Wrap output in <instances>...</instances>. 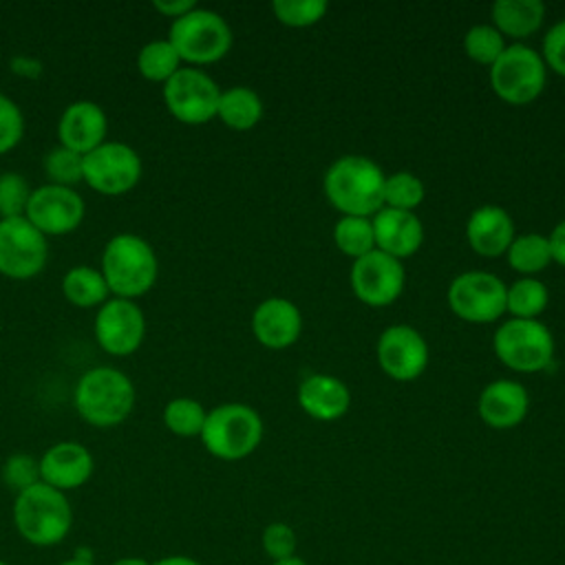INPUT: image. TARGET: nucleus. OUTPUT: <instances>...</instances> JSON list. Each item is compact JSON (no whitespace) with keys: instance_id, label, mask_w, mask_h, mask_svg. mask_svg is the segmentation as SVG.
<instances>
[{"instance_id":"nucleus-23","label":"nucleus","mask_w":565,"mask_h":565,"mask_svg":"<svg viewBox=\"0 0 565 565\" xmlns=\"http://www.w3.org/2000/svg\"><path fill=\"white\" fill-rule=\"evenodd\" d=\"M298 404L309 417L318 422H333L349 411L351 393L340 377L313 373L300 382Z\"/></svg>"},{"instance_id":"nucleus-31","label":"nucleus","mask_w":565,"mask_h":565,"mask_svg":"<svg viewBox=\"0 0 565 565\" xmlns=\"http://www.w3.org/2000/svg\"><path fill=\"white\" fill-rule=\"evenodd\" d=\"M207 411L201 402L192 397H174L163 408V424L177 437H194L201 435Z\"/></svg>"},{"instance_id":"nucleus-19","label":"nucleus","mask_w":565,"mask_h":565,"mask_svg":"<svg viewBox=\"0 0 565 565\" xmlns=\"http://www.w3.org/2000/svg\"><path fill=\"white\" fill-rule=\"evenodd\" d=\"M371 225L375 236V249L397 260L413 256L424 241V225L415 216V212L408 210H395L384 205L373 214Z\"/></svg>"},{"instance_id":"nucleus-14","label":"nucleus","mask_w":565,"mask_h":565,"mask_svg":"<svg viewBox=\"0 0 565 565\" xmlns=\"http://www.w3.org/2000/svg\"><path fill=\"white\" fill-rule=\"evenodd\" d=\"M86 203L75 188L44 183L31 192L24 216L49 238L75 232L82 225Z\"/></svg>"},{"instance_id":"nucleus-15","label":"nucleus","mask_w":565,"mask_h":565,"mask_svg":"<svg viewBox=\"0 0 565 565\" xmlns=\"http://www.w3.org/2000/svg\"><path fill=\"white\" fill-rule=\"evenodd\" d=\"M404 267L397 258L373 249L353 260L351 287L358 300L369 307H386L395 302L404 289Z\"/></svg>"},{"instance_id":"nucleus-1","label":"nucleus","mask_w":565,"mask_h":565,"mask_svg":"<svg viewBox=\"0 0 565 565\" xmlns=\"http://www.w3.org/2000/svg\"><path fill=\"white\" fill-rule=\"evenodd\" d=\"M382 168L362 154H344L324 172V194L342 216H373L384 207Z\"/></svg>"},{"instance_id":"nucleus-16","label":"nucleus","mask_w":565,"mask_h":565,"mask_svg":"<svg viewBox=\"0 0 565 565\" xmlns=\"http://www.w3.org/2000/svg\"><path fill=\"white\" fill-rule=\"evenodd\" d=\"M377 362L388 377L411 382L428 366V344L415 327L391 324L377 340Z\"/></svg>"},{"instance_id":"nucleus-33","label":"nucleus","mask_w":565,"mask_h":565,"mask_svg":"<svg viewBox=\"0 0 565 565\" xmlns=\"http://www.w3.org/2000/svg\"><path fill=\"white\" fill-rule=\"evenodd\" d=\"M44 174L53 185L73 188L84 181V157L64 146H55L44 154Z\"/></svg>"},{"instance_id":"nucleus-20","label":"nucleus","mask_w":565,"mask_h":565,"mask_svg":"<svg viewBox=\"0 0 565 565\" xmlns=\"http://www.w3.org/2000/svg\"><path fill=\"white\" fill-rule=\"evenodd\" d=\"M300 329L302 316L287 298H265L252 313V333L267 349H285L294 344Z\"/></svg>"},{"instance_id":"nucleus-22","label":"nucleus","mask_w":565,"mask_h":565,"mask_svg":"<svg viewBox=\"0 0 565 565\" xmlns=\"http://www.w3.org/2000/svg\"><path fill=\"white\" fill-rule=\"evenodd\" d=\"M466 238L477 254L488 258L501 256L514 241V221L501 205H479L468 216Z\"/></svg>"},{"instance_id":"nucleus-41","label":"nucleus","mask_w":565,"mask_h":565,"mask_svg":"<svg viewBox=\"0 0 565 565\" xmlns=\"http://www.w3.org/2000/svg\"><path fill=\"white\" fill-rule=\"evenodd\" d=\"M152 7H154V11H159L161 15L177 20V18L190 13V11L196 7V2H194V0H154Z\"/></svg>"},{"instance_id":"nucleus-46","label":"nucleus","mask_w":565,"mask_h":565,"mask_svg":"<svg viewBox=\"0 0 565 565\" xmlns=\"http://www.w3.org/2000/svg\"><path fill=\"white\" fill-rule=\"evenodd\" d=\"M62 565H95V563H93V561H88V558L77 556V558H71V561H64Z\"/></svg>"},{"instance_id":"nucleus-8","label":"nucleus","mask_w":565,"mask_h":565,"mask_svg":"<svg viewBox=\"0 0 565 565\" xmlns=\"http://www.w3.org/2000/svg\"><path fill=\"white\" fill-rule=\"evenodd\" d=\"M547 71L543 57L527 44L505 46L490 66L492 90L508 104H530L545 88Z\"/></svg>"},{"instance_id":"nucleus-13","label":"nucleus","mask_w":565,"mask_h":565,"mask_svg":"<svg viewBox=\"0 0 565 565\" xmlns=\"http://www.w3.org/2000/svg\"><path fill=\"white\" fill-rule=\"evenodd\" d=\"M93 329L97 344L106 353L124 358L141 347L146 338V316L135 300L108 298L97 309Z\"/></svg>"},{"instance_id":"nucleus-36","label":"nucleus","mask_w":565,"mask_h":565,"mask_svg":"<svg viewBox=\"0 0 565 565\" xmlns=\"http://www.w3.org/2000/svg\"><path fill=\"white\" fill-rule=\"evenodd\" d=\"M324 0H274L271 11L274 15L287 26H309L322 20L327 13Z\"/></svg>"},{"instance_id":"nucleus-38","label":"nucleus","mask_w":565,"mask_h":565,"mask_svg":"<svg viewBox=\"0 0 565 565\" xmlns=\"http://www.w3.org/2000/svg\"><path fill=\"white\" fill-rule=\"evenodd\" d=\"M24 137V115L20 106L0 93V154L13 150Z\"/></svg>"},{"instance_id":"nucleus-7","label":"nucleus","mask_w":565,"mask_h":565,"mask_svg":"<svg viewBox=\"0 0 565 565\" xmlns=\"http://www.w3.org/2000/svg\"><path fill=\"white\" fill-rule=\"evenodd\" d=\"M497 358L523 373L543 371L554 360V338L550 329L539 320L510 318L497 331L492 340Z\"/></svg>"},{"instance_id":"nucleus-5","label":"nucleus","mask_w":565,"mask_h":565,"mask_svg":"<svg viewBox=\"0 0 565 565\" xmlns=\"http://www.w3.org/2000/svg\"><path fill=\"white\" fill-rule=\"evenodd\" d=\"M199 437L205 450L216 459L238 461L252 455L260 444L263 419L247 404H221L207 413Z\"/></svg>"},{"instance_id":"nucleus-32","label":"nucleus","mask_w":565,"mask_h":565,"mask_svg":"<svg viewBox=\"0 0 565 565\" xmlns=\"http://www.w3.org/2000/svg\"><path fill=\"white\" fill-rule=\"evenodd\" d=\"M424 183L413 172L399 170L384 179V205L413 212L424 201Z\"/></svg>"},{"instance_id":"nucleus-30","label":"nucleus","mask_w":565,"mask_h":565,"mask_svg":"<svg viewBox=\"0 0 565 565\" xmlns=\"http://www.w3.org/2000/svg\"><path fill=\"white\" fill-rule=\"evenodd\" d=\"M335 247L353 260L375 249V236L371 218L366 216H340L333 227Z\"/></svg>"},{"instance_id":"nucleus-25","label":"nucleus","mask_w":565,"mask_h":565,"mask_svg":"<svg viewBox=\"0 0 565 565\" xmlns=\"http://www.w3.org/2000/svg\"><path fill=\"white\" fill-rule=\"evenodd\" d=\"M62 294L71 305L79 309H93V307L99 309L110 298V291L102 271L88 265H75L64 274Z\"/></svg>"},{"instance_id":"nucleus-2","label":"nucleus","mask_w":565,"mask_h":565,"mask_svg":"<svg viewBox=\"0 0 565 565\" xmlns=\"http://www.w3.org/2000/svg\"><path fill=\"white\" fill-rule=\"evenodd\" d=\"M99 271L113 298L135 300L154 287L159 258L146 238L124 232L106 243Z\"/></svg>"},{"instance_id":"nucleus-35","label":"nucleus","mask_w":565,"mask_h":565,"mask_svg":"<svg viewBox=\"0 0 565 565\" xmlns=\"http://www.w3.org/2000/svg\"><path fill=\"white\" fill-rule=\"evenodd\" d=\"M31 185L20 172L0 174V218L24 216L31 199Z\"/></svg>"},{"instance_id":"nucleus-18","label":"nucleus","mask_w":565,"mask_h":565,"mask_svg":"<svg viewBox=\"0 0 565 565\" xmlns=\"http://www.w3.org/2000/svg\"><path fill=\"white\" fill-rule=\"evenodd\" d=\"M108 132V117L104 108L90 99L71 102L57 121V139L60 146L77 152L88 154L97 146L106 141Z\"/></svg>"},{"instance_id":"nucleus-11","label":"nucleus","mask_w":565,"mask_h":565,"mask_svg":"<svg viewBox=\"0 0 565 565\" xmlns=\"http://www.w3.org/2000/svg\"><path fill=\"white\" fill-rule=\"evenodd\" d=\"M49 258L46 236L26 216L0 218V274L13 280L38 276Z\"/></svg>"},{"instance_id":"nucleus-21","label":"nucleus","mask_w":565,"mask_h":565,"mask_svg":"<svg viewBox=\"0 0 565 565\" xmlns=\"http://www.w3.org/2000/svg\"><path fill=\"white\" fill-rule=\"evenodd\" d=\"M530 408V397L523 384L514 380H494L479 393V417L492 428L519 426Z\"/></svg>"},{"instance_id":"nucleus-37","label":"nucleus","mask_w":565,"mask_h":565,"mask_svg":"<svg viewBox=\"0 0 565 565\" xmlns=\"http://www.w3.org/2000/svg\"><path fill=\"white\" fill-rule=\"evenodd\" d=\"M2 481L15 494L40 483V461L29 452H15L2 463Z\"/></svg>"},{"instance_id":"nucleus-6","label":"nucleus","mask_w":565,"mask_h":565,"mask_svg":"<svg viewBox=\"0 0 565 565\" xmlns=\"http://www.w3.org/2000/svg\"><path fill=\"white\" fill-rule=\"evenodd\" d=\"M170 44L179 53L181 62L201 66L223 60L232 49V29L216 11L194 7L190 13L172 20Z\"/></svg>"},{"instance_id":"nucleus-9","label":"nucleus","mask_w":565,"mask_h":565,"mask_svg":"<svg viewBox=\"0 0 565 565\" xmlns=\"http://www.w3.org/2000/svg\"><path fill=\"white\" fill-rule=\"evenodd\" d=\"M139 152L124 141H104L84 154V183L106 196L130 192L141 179Z\"/></svg>"},{"instance_id":"nucleus-42","label":"nucleus","mask_w":565,"mask_h":565,"mask_svg":"<svg viewBox=\"0 0 565 565\" xmlns=\"http://www.w3.org/2000/svg\"><path fill=\"white\" fill-rule=\"evenodd\" d=\"M547 243H550L552 260L565 267V218L558 225H554V230L547 236Z\"/></svg>"},{"instance_id":"nucleus-10","label":"nucleus","mask_w":565,"mask_h":565,"mask_svg":"<svg viewBox=\"0 0 565 565\" xmlns=\"http://www.w3.org/2000/svg\"><path fill=\"white\" fill-rule=\"evenodd\" d=\"M221 88L201 68L181 66L163 84V104L168 113L181 124L199 126L216 117Z\"/></svg>"},{"instance_id":"nucleus-39","label":"nucleus","mask_w":565,"mask_h":565,"mask_svg":"<svg viewBox=\"0 0 565 565\" xmlns=\"http://www.w3.org/2000/svg\"><path fill=\"white\" fill-rule=\"evenodd\" d=\"M263 550L271 561H285V558L294 556V552H296L294 530L282 521L269 523L263 532Z\"/></svg>"},{"instance_id":"nucleus-45","label":"nucleus","mask_w":565,"mask_h":565,"mask_svg":"<svg viewBox=\"0 0 565 565\" xmlns=\"http://www.w3.org/2000/svg\"><path fill=\"white\" fill-rule=\"evenodd\" d=\"M271 565H307V563L302 558H298V556H289L285 561H274Z\"/></svg>"},{"instance_id":"nucleus-47","label":"nucleus","mask_w":565,"mask_h":565,"mask_svg":"<svg viewBox=\"0 0 565 565\" xmlns=\"http://www.w3.org/2000/svg\"><path fill=\"white\" fill-rule=\"evenodd\" d=\"M0 565H11V563H4V561H0Z\"/></svg>"},{"instance_id":"nucleus-12","label":"nucleus","mask_w":565,"mask_h":565,"mask_svg":"<svg viewBox=\"0 0 565 565\" xmlns=\"http://www.w3.org/2000/svg\"><path fill=\"white\" fill-rule=\"evenodd\" d=\"M503 280L490 271L472 269L459 274L448 287V305L466 322H494L505 311Z\"/></svg>"},{"instance_id":"nucleus-4","label":"nucleus","mask_w":565,"mask_h":565,"mask_svg":"<svg viewBox=\"0 0 565 565\" xmlns=\"http://www.w3.org/2000/svg\"><path fill=\"white\" fill-rule=\"evenodd\" d=\"M13 525L18 534L35 547L62 543L73 525V508L66 492L42 481L18 492L13 499Z\"/></svg>"},{"instance_id":"nucleus-17","label":"nucleus","mask_w":565,"mask_h":565,"mask_svg":"<svg viewBox=\"0 0 565 565\" xmlns=\"http://www.w3.org/2000/svg\"><path fill=\"white\" fill-rule=\"evenodd\" d=\"M40 461V481L68 492L82 488L95 470L90 450L79 441H57L44 450Z\"/></svg>"},{"instance_id":"nucleus-3","label":"nucleus","mask_w":565,"mask_h":565,"mask_svg":"<svg viewBox=\"0 0 565 565\" xmlns=\"http://www.w3.org/2000/svg\"><path fill=\"white\" fill-rule=\"evenodd\" d=\"M77 415L95 428L119 426L135 406V386L130 377L115 366H95L86 371L73 393Z\"/></svg>"},{"instance_id":"nucleus-26","label":"nucleus","mask_w":565,"mask_h":565,"mask_svg":"<svg viewBox=\"0 0 565 565\" xmlns=\"http://www.w3.org/2000/svg\"><path fill=\"white\" fill-rule=\"evenodd\" d=\"M216 117L232 130H249L263 117V102L256 90L247 86H232L221 90Z\"/></svg>"},{"instance_id":"nucleus-24","label":"nucleus","mask_w":565,"mask_h":565,"mask_svg":"<svg viewBox=\"0 0 565 565\" xmlns=\"http://www.w3.org/2000/svg\"><path fill=\"white\" fill-rule=\"evenodd\" d=\"M545 18L541 0H497L492 4V22L501 35L523 40L539 31Z\"/></svg>"},{"instance_id":"nucleus-44","label":"nucleus","mask_w":565,"mask_h":565,"mask_svg":"<svg viewBox=\"0 0 565 565\" xmlns=\"http://www.w3.org/2000/svg\"><path fill=\"white\" fill-rule=\"evenodd\" d=\"M113 565H150V563L141 556H124V558H117Z\"/></svg>"},{"instance_id":"nucleus-28","label":"nucleus","mask_w":565,"mask_h":565,"mask_svg":"<svg viewBox=\"0 0 565 565\" xmlns=\"http://www.w3.org/2000/svg\"><path fill=\"white\" fill-rule=\"evenodd\" d=\"M505 256H508V263L514 271L527 274V276L543 271L552 263V252H550L547 236L536 234V232L514 236Z\"/></svg>"},{"instance_id":"nucleus-34","label":"nucleus","mask_w":565,"mask_h":565,"mask_svg":"<svg viewBox=\"0 0 565 565\" xmlns=\"http://www.w3.org/2000/svg\"><path fill=\"white\" fill-rule=\"evenodd\" d=\"M503 35L494 29V24H475L463 35V51L477 64L492 66L503 53Z\"/></svg>"},{"instance_id":"nucleus-27","label":"nucleus","mask_w":565,"mask_h":565,"mask_svg":"<svg viewBox=\"0 0 565 565\" xmlns=\"http://www.w3.org/2000/svg\"><path fill=\"white\" fill-rule=\"evenodd\" d=\"M181 68V57L170 40H150L137 53V71L143 79L166 84Z\"/></svg>"},{"instance_id":"nucleus-43","label":"nucleus","mask_w":565,"mask_h":565,"mask_svg":"<svg viewBox=\"0 0 565 565\" xmlns=\"http://www.w3.org/2000/svg\"><path fill=\"white\" fill-rule=\"evenodd\" d=\"M150 565H201L199 561H194L192 556H183V554H170V556H163Z\"/></svg>"},{"instance_id":"nucleus-29","label":"nucleus","mask_w":565,"mask_h":565,"mask_svg":"<svg viewBox=\"0 0 565 565\" xmlns=\"http://www.w3.org/2000/svg\"><path fill=\"white\" fill-rule=\"evenodd\" d=\"M550 300V291L547 287L532 278H519L514 280L508 291H505V311H510L514 318H525V320H534Z\"/></svg>"},{"instance_id":"nucleus-40","label":"nucleus","mask_w":565,"mask_h":565,"mask_svg":"<svg viewBox=\"0 0 565 565\" xmlns=\"http://www.w3.org/2000/svg\"><path fill=\"white\" fill-rule=\"evenodd\" d=\"M541 57L552 71H556L561 77H565V20L556 22L545 33Z\"/></svg>"}]
</instances>
